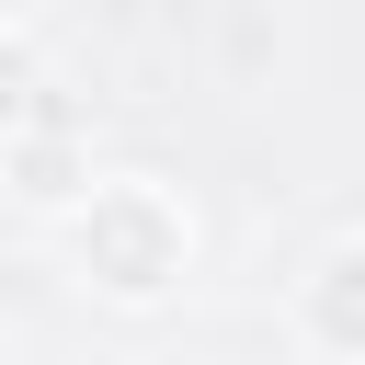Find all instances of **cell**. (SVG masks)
<instances>
[{"mask_svg":"<svg viewBox=\"0 0 365 365\" xmlns=\"http://www.w3.org/2000/svg\"><path fill=\"white\" fill-rule=\"evenodd\" d=\"M68 274L103 297V308H171L182 274H194V205L160 182V171H91V194L68 217H46Z\"/></svg>","mask_w":365,"mask_h":365,"instance_id":"1","label":"cell"},{"mask_svg":"<svg viewBox=\"0 0 365 365\" xmlns=\"http://www.w3.org/2000/svg\"><path fill=\"white\" fill-rule=\"evenodd\" d=\"M285 319H297V342H308L319 365H365V240H331V251L297 274Z\"/></svg>","mask_w":365,"mask_h":365,"instance_id":"2","label":"cell"},{"mask_svg":"<svg viewBox=\"0 0 365 365\" xmlns=\"http://www.w3.org/2000/svg\"><path fill=\"white\" fill-rule=\"evenodd\" d=\"M0 182H11L34 217H68V205L91 194V137H80V114H68V103H46V114L0 148Z\"/></svg>","mask_w":365,"mask_h":365,"instance_id":"3","label":"cell"},{"mask_svg":"<svg viewBox=\"0 0 365 365\" xmlns=\"http://www.w3.org/2000/svg\"><path fill=\"white\" fill-rule=\"evenodd\" d=\"M57 103V80H46V46H34V23H0V148L34 125Z\"/></svg>","mask_w":365,"mask_h":365,"instance_id":"4","label":"cell"}]
</instances>
